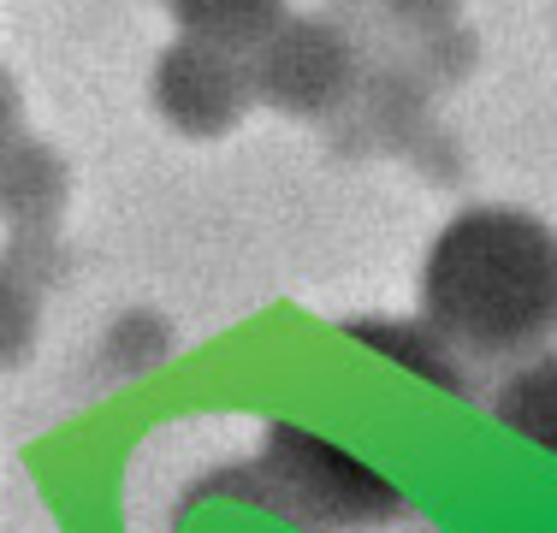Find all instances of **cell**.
Listing matches in <instances>:
<instances>
[{
  "label": "cell",
  "mask_w": 557,
  "mask_h": 533,
  "mask_svg": "<svg viewBox=\"0 0 557 533\" xmlns=\"http://www.w3.org/2000/svg\"><path fill=\"white\" fill-rule=\"evenodd\" d=\"M421 320L474 362H534L557 338V232L528 208H462L421 261Z\"/></svg>",
  "instance_id": "1"
},
{
  "label": "cell",
  "mask_w": 557,
  "mask_h": 533,
  "mask_svg": "<svg viewBox=\"0 0 557 533\" xmlns=\"http://www.w3.org/2000/svg\"><path fill=\"white\" fill-rule=\"evenodd\" d=\"M232 492L302 533H374L404 510L392 474L297 421L268 426L261 457L244 469V480H232Z\"/></svg>",
  "instance_id": "2"
},
{
  "label": "cell",
  "mask_w": 557,
  "mask_h": 533,
  "mask_svg": "<svg viewBox=\"0 0 557 533\" xmlns=\"http://www.w3.org/2000/svg\"><path fill=\"white\" fill-rule=\"evenodd\" d=\"M249 101H256V72H249V53L237 48L178 36L154 65V107L172 131L196 142L225 137L249 113Z\"/></svg>",
  "instance_id": "3"
},
{
  "label": "cell",
  "mask_w": 557,
  "mask_h": 533,
  "mask_svg": "<svg viewBox=\"0 0 557 533\" xmlns=\"http://www.w3.org/2000/svg\"><path fill=\"white\" fill-rule=\"evenodd\" d=\"M256 96L285 107V113H326L350 89V42L321 18H285L278 30L249 53Z\"/></svg>",
  "instance_id": "4"
},
{
  "label": "cell",
  "mask_w": 557,
  "mask_h": 533,
  "mask_svg": "<svg viewBox=\"0 0 557 533\" xmlns=\"http://www.w3.org/2000/svg\"><path fill=\"white\" fill-rule=\"evenodd\" d=\"M344 332H350L362 350L409 368L416 380H433L440 392H469V385H462V356L450 350L428 320H350Z\"/></svg>",
  "instance_id": "5"
},
{
  "label": "cell",
  "mask_w": 557,
  "mask_h": 533,
  "mask_svg": "<svg viewBox=\"0 0 557 533\" xmlns=\"http://www.w3.org/2000/svg\"><path fill=\"white\" fill-rule=\"evenodd\" d=\"M166 12L178 18L184 36L237 48V53L261 48L285 24V0H166Z\"/></svg>",
  "instance_id": "6"
},
{
  "label": "cell",
  "mask_w": 557,
  "mask_h": 533,
  "mask_svg": "<svg viewBox=\"0 0 557 533\" xmlns=\"http://www.w3.org/2000/svg\"><path fill=\"white\" fill-rule=\"evenodd\" d=\"M493 416H498V426H510L516 438H528V445H540L557 457V350L522 362L498 385Z\"/></svg>",
  "instance_id": "7"
}]
</instances>
